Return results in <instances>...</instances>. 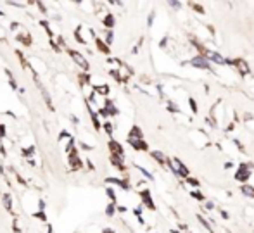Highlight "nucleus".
<instances>
[{
    "label": "nucleus",
    "instance_id": "5fc2aeb1",
    "mask_svg": "<svg viewBox=\"0 0 254 233\" xmlns=\"http://www.w3.org/2000/svg\"><path fill=\"white\" fill-rule=\"evenodd\" d=\"M221 216H223L225 219H228V213H227V211H221Z\"/></svg>",
    "mask_w": 254,
    "mask_h": 233
},
{
    "label": "nucleus",
    "instance_id": "4468645a",
    "mask_svg": "<svg viewBox=\"0 0 254 233\" xmlns=\"http://www.w3.org/2000/svg\"><path fill=\"white\" fill-rule=\"evenodd\" d=\"M128 143H130L135 150H147V149H149L147 143H145L144 140H128Z\"/></svg>",
    "mask_w": 254,
    "mask_h": 233
},
{
    "label": "nucleus",
    "instance_id": "0eeeda50",
    "mask_svg": "<svg viewBox=\"0 0 254 233\" xmlns=\"http://www.w3.org/2000/svg\"><path fill=\"white\" fill-rule=\"evenodd\" d=\"M249 176H251V173H249V166H247V164H242V166H240V171L235 175V178H237L239 181H247Z\"/></svg>",
    "mask_w": 254,
    "mask_h": 233
},
{
    "label": "nucleus",
    "instance_id": "6e6552de",
    "mask_svg": "<svg viewBox=\"0 0 254 233\" xmlns=\"http://www.w3.org/2000/svg\"><path fill=\"white\" fill-rule=\"evenodd\" d=\"M106 181L107 183H111V185H118V187H121L123 190H128L130 188V185H128V180H121V178H106Z\"/></svg>",
    "mask_w": 254,
    "mask_h": 233
},
{
    "label": "nucleus",
    "instance_id": "603ef678",
    "mask_svg": "<svg viewBox=\"0 0 254 233\" xmlns=\"http://www.w3.org/2000/svg\"><path fill=\"white\" fill-rule=\"evenodd\" d=\"M206 207H208V209H213V207H215V204H213V202H206Z\"/></svg>",
    "mask_w": 254,
    "mask_h": 233
},
{
    "label": "nucleus",
    "instance_id": "2f4dec72",
    "mask_svg": "<svg viewBox=\"0 0 254 233\" xmlns=\"http://www.w3.org/2000/svg\"><path fill=\"white\" fill-rule=\"evenodd\" d=\"M16 55H18V59L21 60V64H23L24 67H28V62H26V59H24V55H23V52H21V50H16Z\"/></svg>",
    "mask_w": 254,
    "mask_h": 233
},
{
    "label": "nucleus",
    "instance_id": "4be33fe9",
    "mask_svg": "<svg viewBox=\"0 0 254 233\" xmlns=\"http://www.w3.org/2000/svg\"><path fill=\"white\" fill-rule=\"evenodd\" d=\"M81 29H83L81 26L75 29V38H76V41H78V43H81V45H87V40L83 38V36H81Z\"/></svg>",
    "mask_w": 254,
    "mask_h": 233
},
{
    "label": "nucleus",
    "instance_id": "4c0bfd02",
    "mask_svg": "<svg viewBox=\"0 0 254 233\" xmlns=\"http://www.w3.org/2000/svg\"><path fill=\"white\" fill-rule=\"evenodd\" d=\"M190 195H192L194 199H197V200H204V195L201 194V192H192Z\"/></svg>",
    "mask_w": 254,
    "mask_h": 233
},
{
    "label": "nucleus",
    "instance_id": "39448f33",
    "mask_svg": "<svg viewBox=\"0 0 254 233\" xmlns=\"http://www.w3.org/2000/svg\"><path fill=\"white\" fill-rule=\"evenodd\" d=\"M2 206H4V209L7 211V213H11V214H14V211H12V195L9 194V192H5V194H2Z\"/></svg>",
    "mask_w": 254,
    "mask_h": 233
},
{
    "label": "nucleus",
    "instance_id": "393cba45",
    "mask_svg": "<svg viewBox=\"0 0 254 233\" xmlns=\"http://www.w3.org/2000/svg\"><path fill=\"white\" fill-rule=\"evenodd\" d=\"M31 218H37V219H40V221L47 223V214H45V211H37V213H31Z\"/></svg>",
    "mask_w": 254,
    "mask_h": 233
},
{
    "label": "nucleus",
    "instance_id": "3c124183",
    "mask_svg": "<svg viewBox=\"0 0 254 233\" xmlns=\"http://www.w3.org/2000/svg\"><path fill=\"white\" fill-rule=\"evenodd\" d=\"M47 233H54V226L52 225H47Z\"/></svg>",
    "mask_w": 254,
    "mask_h": 233
},
{
    "label": "nucleus",
    "instance_id": "9b49d317",
    "mask_svg": "<svg viewBox=\"0 0 254 233\" xmlns=\"http://www.w3.org/2000/svg\"><path fill=\"white\" fill-rule=\"evenodd\" d=\"M140 197H142V202H144L149 209H156V206H154V202H152V199H151L149 190H142V192H140Z\"/></svg>",
    "mask_w": 254,
    "mask_h": 233
},
{
    "label": "nucleus",
    "instance_id": "aec40b11",
    "mask_svg": "<svg viewBox=\"0 0 254 233\" xmlns=\"http://www.w3.org/2000/svg\"><path fill=\"white\" fill-rule=\"evenodd\" d=\"M102 128L106 130V133H107L109 136H113V131H114V126H113V123H111V121H107V119H106V121H102Z\"/></svg>",
    "mask_w": 254,
    "mask_h": 233
},
{
    "label": "nucleus",
    "instance_id": "f257e3e1",
    "mask_svg": "<svg viewBox=\"0 0 254 233\" xmlns=\"http://www.w3.org/2000/svg\"><path fill=\"white\" fill-rule=\"evenodd\" d=\"M68 54H69V57L75 60V64H76L78 67H81L83 73H88V71H90V62L85 59V55H83L81 52L75 50V48H68Z\"/></svg>",
    "mask_w": 254,
    "mask_h": 233
},
{
    "label": "nucleus",
    "instance_id": "de8ad7c7",
    "mask_svg": "<svg viewBox=\"0 0 254 233\" xmlns=\"http://www.w3.org/2000/svg\"><path fill=\"white\" fill-rule=\"evenodd\" d=\"M170 5H171V7H176V9H178V7H182V4H180V2H170Z\"/></svg>",
    "mask_w": 254,
    "mask_h": 233
},
{
    "label": "nucleus",
    "instance_id": "dca6fc26",
    "mask_svg": "<svg viewBox=\"0 0 254 233\" xmlns=\"http://www.w3.org/2000/svg\"><path fill=\"white\" fill-rule=\"evenodd\" d=\"M40 24H42V26H43V29L47 31L49 38H50V40H54V36H56V33L52 31V28H50V22H49V21H45V19H42V21H40Z\"/></svg>",
    "mask_w": 254,
    "mask_h": 233
},
{
    "label": "nucleus",
    "instance_id": "423d86ee",
    "mask_svg": "<svg viewBox=\"0 0 254 233\" xmlns=\"http://www.w3.org/2000/svg\"><path fill=\"white\" fill-rule=\"evenodd\" d=\"M38 86H40V92H42V97H43V102L47 104L49 111H56V109H54V104H52V98H50V93H49V90H47V88H43L40 83H38Z\"/></svg>",
    "mask_w": 254,
    "mask_h": 233
},
{
    "label": "nucleus",
    "instance_id": "bb28decb",
    "mask_svg": "<svg viewBox=\"0 0 254 233\" xmlns=\"http://www.w3.org/2000/svg\"><path fill=\"white\" fill-rule=\"evenodd\" d=\"M106 194H107V197L113 200V204H116V192H114L113 187H107V188H106Z\"/></svg>",
    "mask_w": 254,
    "mask_h": 233
},
{
    "label": "nucleus",
    "instance_id": "8fccbe9b",
    "mask_svg": "<svg viewBox=\"0 0 254 233\" xmlns=\"http://www.w3.org/2000/svg\"><path fill=\"white\" fill-rule=\"evenodd\" d=\"M152 21H154V12H151V16H149V21H147V22H149V26L152 24Z\"/></svg>",
    "mask_w": 254,
    "mask_h": 233
},
{
    "label": "nucleus",
    "instance_id": "f704fd0d",
    "mask_svg": "<svg viewBox=\"0 0 254 233\" xmlns=\"http://www.w3.org/2000/svg\"><path fill=\"white\" fill-rule=\"evenodd\" d=\"M35 5L38 7L40 11H42V14H49V12H47V5H45V4H42V2H35Z\"/></svg>",
    "mask_w": 254,
    "mask_h": 233
},
{
    "label": "nucleus",
    "instance_id": "5701e85b",
    "mask_svg": "<svg viewBox=\"0 0 254 233\" xmlns=\"http://www.w3.org/2000/svg\"><path fill=\"white\" fill-rule=\"evenodd\" d=\"M113 41H114V33H113V29H107V31H106V38H104V43L109 47Z\"/></svg>",
    "mask_w": 254,
    "mask_h": 233
},
{
    "label": "nucleus",
    "instance_id": "1a4fd4ad",
    "mask_svg": "<svg viewBox=\"0 0 254 233\" xmlns=\"http://www.w3.org/2000/svg\"><path fill=\"white\" fill-rule=\"evenodd\" d=\"M16 41L23 43L24 47H31V43H33V40H31V35H30V33H18V35H16Z\"/></svg>",
    "mask_w": 254,
    "mask_h": 233
},
{
    "label": "nucleus",
    "instance_id": "a19ab883",
    "mask_svg": "<svg viewBox=\"0 0 254 233\" xmlns=\"http://www.w3.org/2000/svg\"><path fill=\"white\" fill-rule=\"evenodd\" d=\"M69 119L73 121V124H80V119H78V116H75V114H71V116H69Z\"/></svg>",
    "mask_w": 254,
    "mask_h": 233
},
{
    "label": "nucleus",
    "instance_id": "6ab92c4d",
    "mask_svg": "<svg viewBox=\"0 0 254 233\" xmlns=\"http://www.w3.org/2000/svg\"><path fill=\"white\" fill-rule=\"evenodd\" d=\"M35 150H37V149H35V145H30V147L21 149V154L24 155V157H28V159H30V157H33V155H35Z\"/></svg>",
    "mask_w": 254,
    "mask_h": 233
},
{
    "label": "nucleus",
    "instance_id": "72a5a7b5",
    "mask_svg": "<svg viewBox=\"0 0 254 233\" xmlns=\"http://www.w3.org/2000/svg\"><path fill=\"white\" fill-rule=\"evenodd\" d=\"M199 221H201V225H202V226H204V228H208V232H209V233H215V232H213V228H211V226H209V223H208V221H206V219H202V218H201V216H199Z\"/></svg>",
    "mask_w": 254,
    "mask_h": 233
},
{
    "label": "nucleus",
    "instance_id": "cd10ccee",
    "mask_svg": "<svg viewBox=\"0 0 254 233\" xmlns=\"http://www.w3.org/2000/svg\"><path fill=\"white\" fill-rule=\"evenodd\" d=\"M152 157L156 159V161L159 162V164H164V162H166V157H164V155L161 154V152H157V150H154V152H152Z\"/></svg>",
    "mask_w": 254,
    "mask_h": 233
},
{
    "label": "nucleus",
    "instance_id": "a878e982",
    "mask_svg": "<svg viewBox=\"0 0 254 233\" xmlns=\"http://www.w3.org/2000/svg\"><path fill=\"white\" fill-rule=\"evenodd\" d=\"M240 190H242V194H244V195H247V197H253V199H254V188H253V187L242 185V188H240Z\"/></svg>",
    "mask_w": 254,
    "mask_h": 233
},
{
    "label": "nucleus",
    "instance_id": "a211bd4d",
    "mask_svg": "<svg viewBox=\"0 0 254 233\" xmlns=\"http://www.w3.org/2000/svg\"><path fill=\"white\" fill-rule=\"evenodd\" d=\"M111 164H113L114 168L125 169V166H123V157H119V155H111Z\"/></svg>",
    "mask_w": 254,
    "mask_h": 233
},
{
    "label": "nucleus",
    "instance_id": "c85d7f7f",
    "mask_svg": "<svg viewBox=\"0 0 254 233\" xmlns=\"http://www.w3.org/2000/svg\"><path fill=\"white\" fill-rule=\"evenodd\" d=\"M71 136H73V135H71V133H68L66 130H62V131L59 133V136H57V142H62V140H69Z\"/></svg>",
    "mask_w": 254,
    "mask_h": 233
},
{
    "label": "nucleus",
    "instance_id": "9d476101",
    "mask_svg": "<svg viewBox=\"0 0 254 233\" xmlns=\"http://www.w3.org/2000/svg\"><path fill=\"white\" fill-rule=\"evenodd\" d=\"M190 64H192V66H196V67H201V69H209V62H208V59H204L202 55L192 59V60H190Z\"/></svg>",
    "mask_w": 254,
    "mask_h": 233
},
{
    "label": "nucleus",
    "instance_id": "49530a36",
    "mask_svg": "<svg viewBox=\"0 0 254 233\" xmlns=\"http://www.w3.org/2000/svg\"><path fill=\"white\" fill-rule=\"evenodd\" d=\"M168 111L175 112V111H178V107H176V105H173V104H170V105H168Z\"/></svg>",
    "mask_w": 254,
    "mask_h": 233
},
{
    "label": "nucleus",
    "instance_id": "f8f14e48",
    "mask_svg": "<svg viewBox=\"0 0 254 233\" xmlns=\"http://www.w3.org/2000/svg\"><path fill=\"white\" fill-rule=\"evenodd\" d=\"M128 140H144V133L138 126H133L128 133Z\"/></svg>",
    "mask_w": 254,
    "mask_h": 233
},
{
    "label": "nucleus",
    "instance_id": "e433bc0d",
    "mask_svg": "<svg viewBox=\"0 0 254 233\" xmlns=\"http://www.w3.org/2000/svg\"><path fill=\"white\" fill-rule=\"evenodd\" d=\"M49 41H50V45H52V48H54V50H56L57 54H61V47H59L57 43H56V40H49Z\"/></svg>",
    "mask_w": 254,
    "mask_h": 233
},
{
    "label": "nucleus",
    "instance_id": "b1692460",
    "mask_svg": "<svg viewBox=\"0 0 254 233\" xmlns=\"http://www.w3.org/2000/svg\"><path fill=\"white\" fill-rule=\"evenodd\" d=\"M114 213H116V204H107V207H106V216L107 218H113L114 216Z\"/></svg>",
    "mask_w": 254,
    "mask_h": 233
},
{
    "label": "nucleus",
    "instance_id": "20e7f679",
    "mask_svg": "<svg viewBox=\"0 0 254 233\" xmlns=\"http://www.w3.org/2000/svg\"><path fill=\"white\" fill-rule=\"evenodd\" d=\"M109 150H111V155H119V157H125V150H123V145L116 142V140H109Z\"/></svg>",
    "mask_w": 254,
    "mask_h": 233
},
{
    "label": "nucleus",
    "instance_id": "7ed1b4c3",
    "mask_svg": "<svg viewBox=\"0 0 254 233\" xmlns=\"http://www.w3.org/2000/svg\"><path fill=\"white\" fill-rule=\"evenodd\" d=\"M170 162V168L173 169V173L175 175H180V176H187L189 178V171H187V168L178 161V159H171V161H168Z\"/></svg>",
    "mask_w": 254,
    "mask_h": 233
},
{
    "label": "nucleus",
    "instance_id": "c03bdc74",
    "mask_svg": "<svg viewBox=\"0 0 254 233\" xmlns=\"http://www.w3.org/2000/svg\"><path fill=\"white\" fill-rule=\"evenodd\" d=\"M189 102H190V105H192V111L197 112V105H196V102H194V98H189Z\"/></svg>",
    "mask_w": 254,
    "mask_h": 233
},
{
    "label": "nucleus",
    "instance_id": "f3484780",
    "mask_svg": "<svg viewBox=\"0 0 254 233\" xmlns=\"http://www.w3.org/2000/svg\"><path fill=\"white\" fill-rule=\"evenodd\" d=\"M5 71V74H7V78H9V85H11V88L16 92V90H19V86H18V81H16V78L12 76V73L9 71V69H4Z\"/></svg>",
    "mask_w": 254,
    "mask_h": 233
},
{
    "label": "nucleus",
    "instance_id": "f03ea898",
    "mask_svg": "<svg viewBox=\"0 0 254 233\" xmlns=\"http://www.w3.org/2000/svg\"><path fill=\"white\" fill-rule=\"evenodd\" d=\"M69 166H71V171H76V169H81L83 168V161L80 159L76 149H73L69 152Z\"/></svg>",
    "mask_w": 254,
    "mask_h": 233
},
{
    "label": "nucleus",
    "instance_id": "6e6d98bb",
    "mask_svg": "<svg viewBox=\"0 0 254 233\" xmlns=\"http://www.w3.org/2000/svg\"><path fill=\"white\" fill-rule=\"evenodd\" d=\"M87 164H88V169H94V164H92V161H87Z\"/></svg>",
    "mask_w": 254,
    "mask_h": 233
},
{
    "label": "nucleus",
    "instance_id": "864d4df0",
    "mask_svg": "<svg viewBox=\"0 0 254 233\" xmlns=\"http://www.w3.org/2000/svg\"><path fill=\"white\" fill-rule=\"evenodd\" d=\"M116 209L119 211V213H125V211H126V207H123V206H119V207H116Z\"/></svg>",
    "mask_w": 254,
    "mask_h": 233
},
{
    "label": "nucleus",
    "instance_id": "ea45409f",
    "mask_svg": "<svg viewBox=\"0 0 254 233\" xmlns=\"http://www.w3.org/2000/svg\"><path fill=\"white\" fill-rule=\"evenodd\" d=\"M80 149H83V150H92V147H90V145H87L85 142H80Z\"/></svg>",
    "mask_w": 254,
    "mask_h": 233
},
{
    "label": "nucleus",
    "instance_id": "4d7b16f0",
    "mask_svg": "<svg viewBox=\"0 0 254 233\" xmlns=\"http://www.w3.org/2000/svg\"><path fill=\"white\" fill-rule=\"evenodd\" d=\"M0 18H5V12H2V11H0Z\"/></svg>",
    "mask_w": 254,
    "mask_h": 233
},
{
    "label": "nucleus",
    "instance_id": "09e8293b",
    "mask_svg": "<svg viewBox=\"0 0 254 233\" xmlns=\"http://www.w3.org/2000/svg\"><path fill=\"white\" fill-rule=\"evenodd\" d=\"M102 233H116V232H114L113 228H104V230H102Z\"/></svg>",
    "mask_w": 254,
    "mask_h": 233
},
{
    "label": "nucleus",
    "instance_id": "37998d69",
    "mask_svg": "<svg viewBox=\"0 0 254 233\" xmlns=\"http://www.w3.org/2000/svg\"><path fill=\"white\" fill-rule=\"evenodd\" d=\"M9 26H11V31H16V29L19 28V22H11Z\"/></svg>",
    "mask_w": 254,
    "mask_h": 233
},
{
    "label": "nucleus",
    "instance_id": "7c9ffc66",
    "mask_svg": "<svg viewBox=\"0 0 254 233\" xmlns=\"http://www.w3.org/2000/svg\"><path fill=\"white\" fill-rule=\"evenodd\" d=\"M235 64H237V66H239V69H240V71H242V73H249V67H247V64H246V62H244V60H237V62H235Z\"/></svg>",
    "mask_w": 254,
    "mask_h": 233
},
{
    "label": "nucleus",
    "instance_id": "a18cd8bd",
    "mask_svg": "<svg viewBox=\"0 0 254 233\" xmlns=\"http://www.w3.org/2000/svg\"><path fill=\"white\" fill-rule=\"evenodd\" d=\"M187 181H189V183H192L194 187H197V185H199V181H197V180H194V178H187Z\"/></svg>",
    "mask_w": 254,
    "mask_h": 233
},
{
    "label": "nucleus",
    "instance_id": "c756f323",
    "mask_svg": "<svg viewBox=\"0 0 254 233\" xmlns=\"http://www.w3.org/2000/svg\"><path fill=\"white\" fill-rule=\"evenodd\" d=\"M135 168H137L138 171H140V173H142V175L145 176V178H147V180H154V176H152V173H149V171H147V169H144V168H142V166H135Z\"/></svg>",
    "mask_w": 254,
    "mask_h": 233
},
{
    "label": "nucleus",
    "instance_id": "c9c22d12",
    "mask_svg": "<svg viewBox=\"0 0 254 233\" xmlns=\"http://www.w3.org/2000/svg\"><path fill=\"white\" fill-rule=\"evenodd\" d=\"M5 136H7V131H5V124H4V123H0V142H2Z\"/></svg>",
    "mask_w": 254,
    "mask_h": 233
},
{
    "label": "nucleus",
    "instance_id": "473e14b6",
    "mask_svg": "<svg viewBox=\"0 0 254 233\" xmlns=\"http://www.w3.org/2000/svg\"><path fill=\"white\" fill-rule=\"evenodd\" d=\"M12 230H14V233H21V228H19V221H18V218H14V219H12Z\"/></svg>",
    "mask_w": 254,
    "mask_h": 233
},
{
    "label": "nucleus",
    "instance_id": "58836bf2",
    "mask_svg": "<svg viewBox=\"0 0 254 233\" xmlns=\"http://www.w3.org/2000/svg\"><path fill=\"white\" fill-rule=\"evenodd\" d=\"M38 211H45V200L38 199Z\"/></svg>",
    "mask_w": 254,
    "mask_h": 233
},
{
    "label": "nucleus",
    "instance_id": "412c9836",
    "mask_svg": "<svg viewBox=\"0 0 254 233\" xmlns=\"http://www.w3.org/2000/svg\"><path fill=\"white\" fill-rule=\"evenodd\" d=\"M208 54H209V55H208V57L211 59V60H215V62H218V64H225V62H227V60H225V59L221 57V55H220V54H216V52H208Z\"/></svg>",
    "mask_w": 254,
    "mask_h": 233
},
{
    "label": "nucleus",
    "instance_id": "ddd939ff",
    "mask_svg": "<svg viewBox=\"0 0 254 233\" xmlns=\"http://www.w3.org/2000/svg\"><path fill=\"white\" fill-rule=\"evenodd\" d=\"M114 22H116V19H114L113 12H107V14H106V18L102 19V24L106 26V29H113V28H114Z\"/></svg>",
    "mask_w": 254,
    "mask_h": 233
},
{
    "label": "nucleus",
    "instance_id": "79ce46f5",
    "mask_svg": "<svg viewBox=\"0 0 254 233\" xmlns=\"http://www.w3.org/2000/svg\"><path fill=\"white\" fill-rule=\"evenodd\" d=\"M0 155H2V157H5V155H7V152H5V147H4V143H2V142H0Z\"/></svg>",
    "mask_w": 254,
    "mask_h": 233
},
{
    "label": "nucleus",
    "instance_id": "2eb2a0df",
    "mask_svg": "<svg viewBox=\"0 0 254 233\" xmlns=\"http://www.w3.org/2000/svg\"><path fill=\"white\" fill-rule=\"evenodd\" d=\"M95 47H97L102 54H106V55H109V52H111V48L104 43V40H102V38H95Z\"/></svg>",
    "mask_w": 254,
    "mask_h": 233
}]
</instances>
